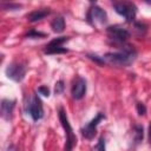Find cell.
<instances>
[{
  "label": "cell",
  "instance_id": "6da1fadb",
  "mask_svg": "<svg viewBox=\"0 0 151 151\" xmlns=\"http://www.w3.org/2000/svg\"><path fill=\"white\" fill-rule=\"evenodd\" d=\"M136 51L131 46L124 47L120 52H110L104 55V60H106L109 64L117 65V66H129L131 65L136 59Z\"/></svg>",
  "mask_w": 151,
  "mask_h": 151
},
{
  "label": "cell",
  "instance_id": "7a4b0ae2",
  "mask_svg": "<svg viewBox=\"0 0 151 151\" xmlns=\"http://www.w3.org/2000/svg\"><path fill=\"white\" fill-rule=\"evenodd\" d=\"M58 116H59V120L65 130V136H66V142H65V151H72L74 144H76V136L73 133V130L71 127V124L68 122V118L66 116V112L64 111V109H59V112H58Z\"/></svg>",
  "mask_w": 151,
  "mask_h": 151
},
{
  "label": "cell",
  "instance_id": "3957f363",
  "mask_svg": "<svg viewBox=\"0 0 151 151\" xmlns=\"http://www.w3.org/2000/svg\"><path fill=\"white\" fill-rule=\"evenodd\" d=\"M114 11L125 18L127 22H132L134 20L136 13H137V7L132 2H114L113 4Z\"/></svg>",
  "mask_w": 151,
  "mask_h": 151
},
{
  "label": "cell",
  "instance_id": "277c9868",
  "mask_svg": "<svg viewBox=\"0 0 151 151\" xmlns=\"http://www.w3.org/2000/svg\"><path fill=\"white\" fill-rule=\"evenodd\" d=\"M27 113L31 116L33 120H39L44 117L42 103L38 96H32L27 103Z\"/></svg>",
  "mask_w": 151,
  "mask_h": 151
},
{
  "label": "cell",
  "instance_id": "5b68a950",
  "mask_svg": "<svg viewBox=\"0 0 151 151\" xmlns=\"http://www.w3.org/2000/svg\"><path fill=\"white\" fill-rule=\"evenodd\" d=\"M68 40V37H60V38H55L53 40H51L46 46L44 52L46 54H60V53H67L68 50L65 48L63 46L64 42H66Z\"/></svg>",
  "mask_w": 151,
  "mask_h": 151
},
{
  "label": "cell",
  "instance_id": "8992f818",
  "mask_svg": "<svg viewBox=\"0 0 151 151\" xmlns=\"http://www.w3.org/2000/svg\"><path fill=\"white\" fill-rule=\"evenodd\" d=\"M25 74L26 67L21 63H12L6 67V76L14 81H21L25 78Z\"/></svg>",
  "mask_w": 151,
  "mask_h": 151
},
{
  "label": "cell",
  "instance_id": "52a82bcc",
  "mask_svg": "<svg viewBox=\"0 0 151 151\" xmlns=\"http://www.w3.org/2000/svg\"><path fill=\"white\" fill-rule=\"evenodd\" d=\"M103 119H105V114L101 113V112H99V113H98V114H97V116H96L88 124L85 125V127L81 129V133H83V136H84L85 138H87V139H92V138L96 136L98 124H99Z\"/></svg>",
  "mask_w": 151,
  "mask_h": 151
},
{
  "label": "cell",
  "instance_id": "ba28073f",
  "mask_svg": "<svg viewBox=\"0 0 151 151\" xmlns=\"http://www.w3.org/2000/svg\"><path fill=\"white\" fill-rule=\"evenodd\" d=\"M106 32L111 39H113L114 41H119V42H124L130 37L129 31L120 26H109L106 28Z\"/></svg>",
  "mask_w": 151,
  "mask_h": 151
},
{
  "label": "cell",
  "instance_id": "9c48e42d",
  "mask_svg": "<svg viewBox=\"0 0 151 151\" xmlns=\"http://www.w3.org/2000/svg\"><path fill=\"white\" fill-rule=\"evenodd\" d=\"M87 20L91 24H93V22L103 24V22H105L107 20V15H106V12L104 9H101L97 5H93L87 12Z\"/></svg>",
  "mask_w": 151,
  "mask_h": 151
},
{
  "label": "cell",
  "instance_id": "30bf717a",
  "mask_svg": "<svg viewBox=\"0 0 151 151\" xmlns=\"http://www.w3.org/2000/svg\"><path fill=\"white\" fill-rule=\"evenodd\" d=\"M86 93V81L84 78L81 77H78L73 85H72V88H71V94H72V98L76 99V100H80L84 98Z\"/></svg>",
  "mask_w": 151,
  "mask_h": 151
},
{
  "label": "cell",
  "instance_id": "8fae6325",
  "mask_svg": "<svg viewBox=\"0 0 151 151\" xmlns=\"http://www.w3.org/2000/svg\"><path fill=\"white\" fill-rule=\"evenodd\" d=\"M15 101L9 100V99H4L1 101V116L5 120H11L12 114H13V109H14Z\"/></svg>",
  "mask_w": 151,
  "mask_h": 151
},
{
  "label": "cell",
  "instance_id": "7c38bea8",
  "mask_svg": "<svg viewBox=\"0 0 151 151\" xmlns=\"http://www.w3.org/2000/svg\"><path fill=\"white\" fill-rule=\"evenodd\" d=\"M50 13H51L50 8H41V9H35V11L31 12V13L27 15V19H28L31 22H35V21H39V20L44 19V18H45V17H47Z\"/></svg>",
  "mask_w": 151,
  "mask_h": 151
},
{
  "label": "cell",
  "instance_id": "4fadbf2b",
  "mask_svg": "<svg viewBox=\"0 0 151 151\" xmlns=\"http://www.w3.org/2000/svg\"><path fill=\"white\" fill-rule=\"evenodd\" d=\"M51 27H52V29H53L54 32H57V33L63 32L64 28H65V20H64V18H63V17H57V18H54V19L52 20V22H51Z\"/></svg>",
  "mask_w": 151,
  "mask_h": 151
},
{
  "label": "cell",
  "instance_id": "5bb4252c",
  "mask_svg": "<svg viewBox=\"0 0 151 151\" xmlns=\"http://www.w3.org/2000/svg\"><path fill=\"white\" fill-rule=\"evenodd\" d=\"M143 137H144L143 126L139 125V124H134L133 125V140H134V144H139L143 140Z\"/></svg>",
  "mask_w": 151,
  "mask_h": 151
},
{
  "label": "cell",
  "instance_id": "9a60e30c",
  "mask_svg": "<svg viewBox=\"0 0 151 151\" xmlns=\"http://www.w3.org/2000/svg\"><path fill=\"white\" fill-rule=\"evenodd\" d=\"M136 109H137V112H138L139 116H143V114H145V112H146V107H145V105H144L143 103H137Z\"/></svg>",
  "mask_w": 151,
  "mask_h": 151
},
{
  "label": "cell",
  "instance_id": "2e32d148",
  "mask_svg": "<svg viewBox=\"0 0 151 151\" xmlns=\"http://www.w3.org/2000/svg\"><path fill=\"white\" fill-rule=\"evenodd\" d=\"M38 92H39L40 94L45 96V97H48V96H50V88H48L47 86H40V87L38 88Z\"/></svg>",
  "mask_w": 151,
  "mask_h": 151
},
{
  "label": "cell",
  "instance_id": "e0dca14e",
  "mask_svg": "<svg viewBox=\"0 0 151 151\" xmlns=\"http://www.w3.org/2000/svg\"><path fill=\"white\" fill-rule=\"evenodd\" d=\"M64 90V83L61 80H59L57 84H55V94H60Z\"/></svg>",
  "mask_w": 151,
  "mask_h": 151
},
{
  "label": "cell",
  "instance_id": "ac0fdd59",
  "mask_svg": "<svg viewBox=\"0 0 151 151\" xmlns=\"http://www.w3.org/2000/svg\"><path fill=\"white\" fill-rule=\"evenodd\" d=\"M96 149H97L98 151H105V140H104V138H103V137L99 139V142H98V144H97Z\"/></svg>",
  "mask_w": 151,
  "mask_h": 151
},
{
  "label": "cell",
  "instance_id": "d6986e66",
  "mask_svg": "<svg viewBox=\"0 0 151 151\" xmlns=\"http://www.w3.org/2000/svg\"><path fill=\"white\" fill-rule=\"evenodd\" d=\"M27 37L28 38H38V37H45L44 33H40V32H37V31H31L27 33Z\"/></svg>",
  "mask_w": 151,
  "mask_h": 151
},
{
  "label": "cell",
  "instance_id": "ffe728a7",
  "mask_svg": "<svg viewBox=\"0 0 151 151\" xmlns=\"http://www.w3.org/2000/svg\"><path fill=\"white\" fill-rule=\"evenodd\" d=\"M2 7L4 8H9V9H19L21 6L18 5V4H2Z\"/></svg>",
  "mask_w": 151,
  "mask_h": 151
},
{
  "label": "cell",
  "instance_id": "44dd1931",
  "mask_svg": "<svg viewBox=\"0 0 151 151\" xmlns=\"http://www.w3.org/2000/svg\"><path fill=\"white\" fill-rule=\"evenodd\" d=\"M149 143H150V145H151V124H150V126H149Z\"/></svg>",
  "mask_w": 151,
  "mask_h": 151
}]
</instances>
